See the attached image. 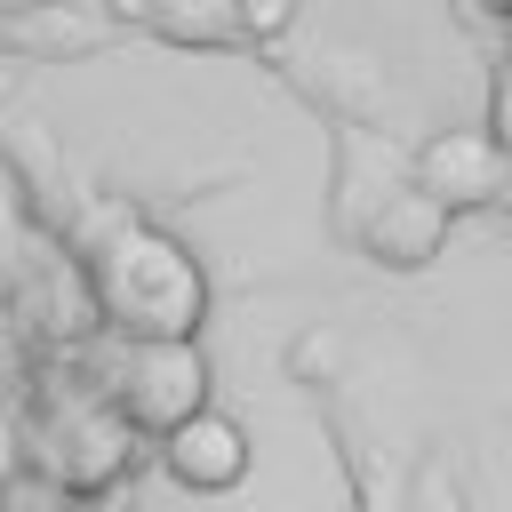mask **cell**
<instances>
[{
    "label": "cell",
    "instance_id": "1",
    "mask_svg": "<svg viewBox=\"0 0 512 512\" xmlns=\"http://www.w3.org/2000/svg\"><path fill=\"white\" fill-rule=\"evenodd\" d=\"M88 296L120 344H200L208 280H200V256L160 224H120L112 240H96Z\"/></svg>",
    "mask_w": 512,
    "mask_h": 512
},
{
    "label": "cell",
    "instance_id": "2",
    "mask_svg": "<svg viewBox=\"0 0 512 512\" xmlns=\"http://www.w3.org/2000/svg\"><path fill=\"white\" fill-rule=\"evenodd\" d=\"M104 400L128 416V432L168 440L176 424H192L208 408V360H200V344H128L120 368L104 376Z\"/></svg>",
    "mask_w": 512,
    "mask_h": 512
},
{
    "label": "cell",
    "instance_id": "3",
    "mask_svg": "<svg viewBox=\"0 0 512 512\" xmlns=\"http://www.w3.org/2000/svg\"><path fill=\"white\" fill-rule=\"evenodd\" d=\"M512 184V160L496 152L488 128H440L416 144V192H432L448 216L456 208H496Z\"/></svg>",
    "mask_w": 512,
    "mask_h": 512
},
{
    "label": "cell",
    "instance_id": "4",
    "mask_svg": "<svg viewBox=\"0 0 512 512\" xmlns=\"http://www.w3.org/2000/svg\"><path fill=\"white\" fill-rule=\"evenodd\" d=\"M48 472H56L72 496H104L120 472H136V432H128V416H120L104 392H88V400L64 416V456H48Z\"/></svg>",
    "mask_w": 512,
    "mask_h": 512
},
{
    "label": "cell",
    "instance_id": "5",
    "mask_svg": "<svg viewBox=\"0 0 512 512\" xmlns=\"http://www.w3.org/2000/svg\"><path fill=\"white\" fill-rule=\"evenodd\" d=\"M160 464H168L176 488H192V496H224V488L248 480V424L224 416V408H200L192 424H176V432L160 440Z\"/></svg>",
    "mask_w": 512,
    "mask_h": 512
},
{
    "label": "cell",
    "instance_id": "6",
    "mask_svg": "<svg viewBox=\"0 0 512 512\" xmlns=\"http://www.w3.org/2000/svg\"><path fill=\"white\" fill-rule=\"evenodd\" d=\"M360 248H368L376 264H392V272H416V264H432V256L448 248V208H440L432 192L400 184V192H384L376 216L360 224Z\"/></svg>",
    "mask_w": 512,
    "mask_h": 512
},
{
    "label": "cell",
    "instance_id": "7",
    "mask_svg": "<svg viewBox=\"0 0 512 512\" xmlns=\"http://www.w3.org/2000/svg\"><path fill=\"white\" fill-rule=\"evenodd\" d=\"M152 32L168 48H232L248 32V16H240V0H160Z\"/></svg>",
    "mask_w": 512,
    "mask_h": 512
},
{
    "label": "cell",
    "instance_id": "8",
    "mask_svg": "<svg viewBox=\"0 0 512 512\" xmlns=\"http://www.w3.org/2000/svg\"><path fill=\"white\" fill-rule=\"evenodd\" d=\"M0 512H72V488L48 464H8L0 472Z\"/></svg>",
    "mask_w": 512,
    "mask_h": 512
},
{
    "label": "cell",
    "instance_id": "9",
    "mask_svg": "<svg viewBox=\"0 0 512 512\" xmlns=\"http://www.w3.org/2000/svg\"><path fill=\"white\" fill-rule=\"evenodd\" d=\"M408 512H464V496H456V480H448L440 464H424V472H416V496H408Z\"/></svg>",
    "mask_w": 512,
    "mask_h": 512
},
{
    "label": "cell",
    "instance_id": "10",
    "mask_svg": "<svg viewBox=\"0 0 512 512\" xmlns=\"http://www.w3.org/2000/svg\"><path fill=\"white\" fill-rule=\"evenodd\" d=\"M488 136H496V152L512 160V64L496 72V96H488Z\"/></svg>",
    "mask_w": 512,
    "mask_h": 512
},
{
    "label": "cell",
    "instance_id": "11",
    "mask_svg": "<svg viewBox=\"0 0 512 512\" xmlns=\"http://www.w3.org/2000/svg\"><path fill=\"white\" fill-rule=\"evenodd\" d=\"M240 16H248V32H256V40H272V32L288 24V0H240Z\"/></svg>",
    "mask_w": 512,
    "mask_h": 512
},
{
    "label": "cell",
    "instance_id": "12",
    "mask_svg": "<svg viewBox=\"0 0 512 512\" xmlns=\"http://www.w3.org/2000/svg\"><path fill=\"white\" fill-rule=\"evenodd\" d=\"M104 8H112V16H128V24H152V8H160V0H104Z\"/></svg>",
    "mask_w": 512,
    "mask_h": 512
},
{
    "label": "cell",
    "instance_id": "13",
    "mask_svg": "<svg viewBox=\"0 0 512 512\" xmlns=\"http://www.w3.org/2000/svg\"><path fill=\"white\" fill-rule=\"evenodd\" d=\"M40 8H56V0H0V16H40Z\"/></svg>",
    "mask_w": 512,
    "mask_h": 512
},
{
    "label": "cell",
    "instance_id": "14",
    "mask_svg": "<svg viewBox=\"0 0 512 512\" xmlns=\"http://www.w3.org/2000/svg\"><path fill=\"white\" fill-rule=\"evenodd\" d=\"M480 16H496V24H512V0H472Z\"/></svg>",
    "mask_w": 512,
    "mask_h": 512
}]
</instances>
